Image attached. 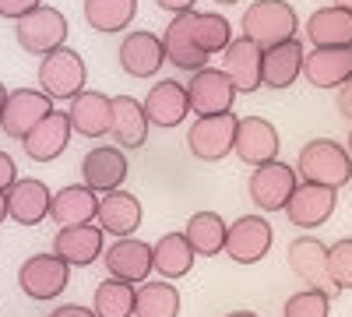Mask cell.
Returning <instances> with one entry per match:
<instances>
[{
	"mask_svg": "<svg viewBox=\"0 0 352 317\" xmlns=\"http://www.w3.org/2000/svg\"><path fill=\"white\" fill-rule=\"evenodd\" d=\"M296 173L307 184H320V187H331L342 190L352 180V155L331 138H314L300 149L296 159Z\"/></svg>",
	"mask_w": 352,
	"mask_h": 317,
	"instance_id": "cell-1",
	"label": "cell"
},
{
	"mask_svg": "<svg viewBox=\"0 0 352 317\" xmlns=\"http://www.w3.org/2000/svg\"><path fill=\"white\" fill-rule=\"evenodd\" d=\"M240 28H243V36L250 43L268 50V46H278V43L296 36L300 18H296V11H292V4H285V0H254V4L243 11Z\"/></svg>",
	"mask_w": 352,
	"mask_h": 317,
	"instance_id": "cell-2",
	"label": "cell"
},
{
	"mask_svg": "<svg viewBox=\"0 0 352 317\" xmlns=\"http://www.w3.org/2000/svg\"><path fill=\"white\" fill-rule=\"evenodd\" d=\"M85 85H88V67H85V56L78 50L56 46V50L43 53L39 92H46L56 102V99H74L78 92H85Z\"/></svg>",
	"mask_w": 352,
	"mask_h": 317,
	"instance_id": "cell-3",
	"label": "cell"
},
{
	"mask_svg": "<svg viewBox=\"0 0 352 317\" xmlns=\"http://www.w3.org/2000/svg\"><path fill=\"white\" fill-rule=\"evenodd\" d=\"M67 32H71V28H67L64 11L46 8V4H39L36 11H28L25 18L14 21V39H18V46H21L25 53H32V56H43V53H50V50H56V46H64Z\"/></svg>",
	"mask_w": 352,
	"mask_h": 317,
	"instance_id": "cell-4",
	"label": "cell"
},
{
	"mask_svg": "<svg viewBox=\"0 0 352 317\" xmlns=\"http://www.w3.org/2000/svg\"><path fill=\"white\" fill-rule=\"evenodd\" d=\"M71 282V265L56 254H32L28 261L18 268V285L28 300H56Z\"/></svg>",
	"mask_w": 352,
	"mask_h": 317,
	"instance_id": "cell-5",
	"label": "cell"
},
{
	"mask_svg": "<svg viewBox=\"0 0 352 317\" xmlns=\"http://www.w3.org/2000/svg\"><path fill=\"white\" fill-rule=\"evenodd\" d=\"M236 117L229 113H215V117H197L194 127L187 131V149L194 159L201 162H219L232 152V141H236Z\"/></svg>",
	"mask_w": 352,
	"mask_h": 317,
	"instance_id": "cell-6",
	"label": "cell"
},
{
	"mask_svg": "<svg viewBox=\"0 0 352 317\" xmlns=\"http://www.w3.org/2000/svg\"><path fill=\"white\" fill-rule=\"evenodd\" d=\"M247 190L261 212H282L285 201L292 197V190H296V166H285L282 159L254 166Z\"/></svg>",
	"mask_w": 352,
	"mask_h": 317,
	"instance_id": "cell-7",
	"label": "cell"
},
{
	"mask_svg": "<svg viewBox=\"0 0 352 317\" xmlns=\"http://www.w3.org/2000/svg\"><path fill=\"white\" fill-rule=\"evenodd\" d=\"M275 233H272V222L261 219V215H240L226 229V257H232L236 265H257L264 254L272 250Z\"/></svg>",
	"mask_w": 352,
	"mask_h": 317,
	"instance_id": "cell-8",
	"label": "cell"
},
{
	"mask_svg": "<svg viewBox=\"0 0 352 317\" xmlns=\"http://www.w3.org/2000/svg\"><path fill=\"white\" fill-rule=\"evenodd\" d=\"M236 85L229 81L226 71L219 67H201L194 71V78L187 81V99H190V113L197 117H215V113H229L232 99H236Z\"/></svg>",
	"mask_w": 352,
	"mask_h": 317,
	"instance_id": "cell-9",
	"label": "cell"
},
{
	"mask_svg": "<svg viewBox=\"0 0 352 317\" xmlns=\"http://www.w3.org/2000/svg\"><path fill=\"white\" fill-rule=\"evenodd\" d=\"M335 205H338V190L331 187H320V184H296V190H292V197L285 201V215L292 226L300 229H317L324 226L331 215H335Z\"/></svg>",
	"mask_w": 352,
	"mask_h": 317,
	"instance_id": "cell-10",
	"label": "cell"
},
{
	"mask_svg": "<svg viewBox=\"0 0 352 317\" xmlns=\"http://www.w3.org/2000/svg\"><path fill=\"white\" fill-rule=\"evenodd\" d=\"M50 109H53V99L46 92H39V89H14V92H8L4 113H0V131H4L8 138H14V141H21Z\"/></svg>",
	"mask_w": 352,
	"mask_h": 317,
	"instance_id": "cell-11",
	"label": "cell"
},
{
	"mask_svg": "<svg viewBox=\"0 0 352 317\" xmlns=\"http://www.w3.org/2000/svg\"><path fill=\"white\" fill-rule=\"evenodd\" d=\"M102 265L113 278H124L131 285H141L148 282V275L155 272L152 268V247L144 240H134V237H120L113 247L102 250Z\"/></svg>",
	"mask_w": 352,
	"mask_h": 317,
	"instance_id": "cell-12",
	"label": "cell"
},
{
	"mask_svg": "<svg viewBox=\"0 0 352 317\" xmlns=\"http://www.w3.org/2000/svg\"><path fill=\"white\" fill-rule=\"evenodd\" d=\"M303 78L314 89H342L352 78V46H314L303 56Z\"/></svg>",
	"mask_w": 352,
	"mask_h": 317,
	"instance_id": "cell-13",
	"label": "cell"
},
{
	"mask_svg": "<svg viewBox=\"0 0 352 317\" xmlns=\"http://www.w3.org/2000/svg\"><path fill=\"white\" fill-rule=\"evenodd\" d=\"M232 152L243 166H264L278 159V131L272 120L264 117H243L236 124V141H232Z\"/></svg>",
	"mask_w": 352,
	"mask_h": 317,
	"instance_id": "cell-14",
	"label": "cell"
},
{
	"mask_svg": "<svg viewBox=\"0 0 352 317\" xmlns=\"http://www.w3.org/2000/svg\"><path fill=\"white\" fill-rule=\"evenodd\" d=\"M116 61H120V67L131 74V78H155L166 64V50H162V36L155 32H144V28H138V32H127L120 50H116Z\"/></svg>",
	"mask_w": 352,
	"mask_h": 317,
	"instance_id": "cell-15",
	"label": "cell"
},
{
	"mask_svg": "<svg viewBox=\"0 0 352 317\" xmlns=\"http://www.w3.org/2000/svg\"><path fill=\"white\" fill-rule=\"evenodd\" d=\"M144 117H148L152 127H176V124H184L187 120V113H190V99H187V85L184 81H155L148 96H144Z\"/></svg>",
	"mask_w": 352,
	"mask_h": 317,
	"instance_id": "cell-16",
	"label": "cell"
},
{
	"mask_svg": "<svg viewBox=\"0 0 352 317\" xmlns=\"http://www.w3.org/2000/svg\"><path fill=\"white\" fill-rule=\"evenodd\" d=\"M71 120L67 113H56L50 109L46 117L21 138V149L32 162H53L56 155H64V149L71 145Z\"/></svg>",
	"mask_w": 352,
	"mask_h": 317,
	"instance_id": "cell-17",
	"label": "cell"
},
{
	"mask_svg": "<svg viewBox=\"0 0 352 317\" xmlns=\"http://www.w3.org/2000/svg\"><path fill=\"white\" fill-rule=\"evenodd\" d=\"M289 268L300 282H307L310 289H324L328 296L338 293L331 285V275H328V247L317 237H300V240L289 243Z\"/></svg>",
	"mask_w": 352,
	"mask_h": 317,
	"instance_id": "cell-18",
	"label": "cell"
},
{
	"mask_svg": "<svg viewBox=\"0 0 352 317\" xmlns=\"http://www.w3.org/2000/svg\"><path fill=\"white\" fill-rule=\"evenodd\" d=\"M106 250V233L99 226L85 222V226H64L53 240V254L64 257L71 268H88L96 265Z\"/></svg>",
	"mask_w": 352,
	"mask_h": 317,
	"instance_id": "cell-19",
	"label": "cell"
},
{
	"mask_svg": "<svg viewBox=\"0 0 352 317\" xmlns=\"http://www.w3.org/2000/svg\"><path fill=\"white\" fill-rule=\"evenodd\" d=\"M127 173H131L127 155H124L120 149H113V145H96L92 152L81 159V184L92 187L96 194H106V190L124 187Z\"/></svg>",
	"mask_w": 352,
	"mask_h": 317,
	"instance_id": "cell-20",
	"label": "cell"
},
{
	"mask_svg": "<svg viewBox=\"0 0 352 317\" xmlns=\"http://www.w3.org/2000/svg\"><path fill=\"white\" fill-rule=\"evenodd\" d=\"M67 120H71V131L88 138V141H99V138H109V120H113V99L102 96V92H92L85 89L71 99L67 106Z\"/></svg>",
	"mask_w": 352,
	"mask_h": 317,
	"instance_id": "cell-21",
	"label": "cell"
},
{
	"mask_svg": "<svg viewBox=\"0 0 352 317\" xmlns=\"http://www.w3.org/2000/svg\"><path fill=\"white\" fill-rule=\"evenodd\" d=\"M141 201L131 194V190H106V194H99V208H96V222H99V229L102 233H109V237H134V229L141 226Z\"/></svg>",
	"mask_w": 352,
	"mask_h": 317,
	"instance_id": "cell-22",
	"label": "cell"
},
{
	"mask_svg": "<svg viewBox=\"0 0 352 317\" xmlns=\"http://www.w3.org/2000/svg\"><path fill=\"white\" fill-rule=\"evenodd\" d=\"M303 56H307V50L296 36L278 43V46H268L261 56V85L264 89H278V92L289 89L303 74Z\"/></svg>",
	"mask_w": 352,
	"mask_h": 317,
	"instance_id": "cell-23",
	"label": "cell"
},
{
	"mask_svg": "<svg viewBox=\"0 0 352 317\" xmlns=\"http://www.w3.org/2000/svg\"><path fill=\"white\" fill-rule=\"evenodd\" d=\"M4 197H8V219H14L18 226H39L43 219H50L53 190L43 180H32V177L14 180L4 190Z\"/></svg>",
	"mask_w": 352,
	"mask_h": 317,
	"instance_id": "cell-24",
	"label": "cell"
},
{
	"mask_svg": "<svg viewBox=\"0 0 352 317\" xmlns=\"http://www.w3.org/2000/svg\"><path fill=\"white\" fill-rule=\"evenodd\" d=\"M162 50H166V61L180 71H201L208 67V53H204L197 43H194V32H190V11L187 14H176L169 21V28L162 32Z\"/></svg>",
	"mask_w": 352,
	"mask_h": 317,
	"instance_id": "cell-25",
	"label": "cell"
},
{
	"mask_svg": "<svg viewBox=\"0 0 352 317\" xmlns=\"http://www.w3.org/2000/svg\"><path fill=\"white\" fill-rule=\"evenodd\" d=\"M226 74H229V81L236 85V92H257V89H264L261 85V56H264V50L257 46V43H250L247 36H240V39H232L226 50Z\"/></svg>",
	"mask_w": 352,
	"mask_h": 317,
	"instance_id": "cell-26",
	"label": "cell"
},
{
	"mask_svg": "<svg viewBox=\"0 0 352 317\" xmlns=\"http://www.w3.org/2000/svg\"><path fill=\"white\" fill-rule=\"evenodd\" d=\"M96 208H99V194L85 184H71V187H60L53 197H50V219L53 226H85L96 219Z\"/></svg>",
	"mask_w": 352,
	"mask_h": 317,
	"instance_id": "cell-27",
	"label": "cell"
},
{
	"mask_svg": "<svg viewBox=\"0 0 352 317\" xmlns=\"http://www.w3.org/2000/svg\"><path fill=\"white\" fill-rule=\"evenodd\" d=\"M148 117L144 106L134 96H116L113 99V120H109V138L120 149H141L148 141Z\"/></svg>",
	"mask_w": 352,
	"mask_h": 317,
	"instance_id": "cell-28",
	"label": "cell"
},
{
	"mask_svg": "<svg viewBox=\"0 0 352 317\" xmlns=\"http://www.w3.org/2000/svg\"><path fill=\"white\" fill-rule=\"evenodd\" d=\"M307 36L314 46H352V14L338 4L320 8L307 21Z\"/></svg>",
	"mask_w": 352,
	"mask_h": 317,
	"instance_id": "cell-29",
	"label": "cell"
},
{
	"mask_svg": "<svg viewBox=\"0 0 352 317\" xmlns=\"http://www.w3.org/2000/svg\"><path fill=\"white\" fill-rule=\"evenodd\" d=\"M194 247L187 243V237L184 233H166L155 247H152V268L162 275V278H169V282H176V278H184L190 268H194Z\"/></svg>",
	"mask_w": 352,
	"mask_h": 317,
	"instance_id": "cell-30",
	"label": "cell"
},
{
	"mask_svg": "<svg viewBox=\"0 0 352 317\" xmlns=\"http://www.w3.org/2000/svg\"><path fill=\"white\" fill-rule=\"evenodd\" d=\"M226 219L219 212H197L187 219V229H184V237L187 243L194 247L197 257H215L226 250Z\"/></svg>",
	"mask_w": 352,
	"mask_h": 317,
	"instance_id": "cell-31",
	"label": "cell"
},
{
	"mask_svg": "<svg viewBox=\"0 0 352 317\" xmlns=\"http://www.w3.org/2000/svg\"><path fill=\"white\" fill-rule=\"evenodd\" d=\"M134 317H180V289L162 282H141L134 296Z\"/></svg>",
	"mask_w": 352,
	"mask_h": 317,
	"instance_id": "cell-32",
	"label": "cell"
},
{
	"mask_svg": "<svg viewBox=\"0 0 352 317\" xmlns=\"http://www.w3.org/2000/svg\"><path fill=\"white\" fill-rule=\"evenodd\" d=\"M138 14V0H85V21L96 32H124Z\"/></svg>",
	"mask_w": 352,
	"mask_h": 317,
	"instance_id": "cell-33",
	"label": "cell"
},
{
	"mask_svg": "<svg viewBox=\"0 0 352 317\" xmlns=\"http://www.w3.org/2000/svg\"><path fill=\"white\" fill-rule=\"evenodd\" d=\"M190 32H194V43L208 56L222 53L232 43V25L219 11H190Z\"/></svg>",
	"mask_w": 352,
	"mask_h": 317,
	"instance_id": "cell-34",
	"label": "cell"
},
{
	"mask_svg": "<svg viewBox=\"0 0 352 317\" xmlns=\"http://www.w3.org/2000/svg\"><path fill=\"white\" fill-rule=\"evenodd\" d=\"M134 296H138V285L109 275V282H99L92 310L96 317H134Z\"/></svg>",
	"mask_w": 352,
	"mask_h": 317,
	"instance_id": "cell-35",
	"label": "cell"
},
{
	"mask_svg": "<svg viewBox=\"0 0 352 317\" xmlns=\"http://www.w3.org/2000/svg\"><path fill=\"white\" fill-rule=\"evenodd\" d=\"M285 317H328L331 314V296L324 289H307L296 293V296H289L285 300Z\"/></svg>",
	"mask_w": 352,
	"mask_h": 317,
	"instance_id": "cell-36",
	"label": "cell"
},
{
	"mask_svg": "<svg viewBox=\"0 0 352 317\" xmlns=\"http://www.w3.org/2000/svg\"><path fill=\"white\" fill-rule=\"evenodd\" d=\"M328 275L335 289H352V240H335L328 247Z\"/></svg>",
	"mask_w": 352,
	"mask_h": 317,
	"instance_id": "cell-37",
	"label": "cell"
},
{
	"mask_svg": "<svg viewBox=\"0 0 352 317\" xmlns=\"http://www.w3.org/2000/svg\"><path fill=\"white\" fill-rule=\"evenodd\" d=\"M39 4H43V0H0V18L18 21V18H25L28 11H36Z\"/></svg>",
	"mask_w": 352,
	"mask_h": 317,
	"instance_id": "cell-38",
	"label": "cell"
},
{
	"mask_svg": "<svg viewBox=\"0 0 352 317\" xmlns=\"http://www.w3.org/2000/svg\"><path fill=\"white\" fill-rule=\"evenodd\" d=\"M14 180H18V166H14V159H11L8 152H0V194H4Z\"/></svg>",
	"mask_w": 352,
	"mask_h": 317,
	"instance_id": "cell-39",
	"label": "cell"
},
{
	"mask_svg": "<svg viewBox=\"0 0 352 317\" xmlns=\"http://www.w3.org/2000/svg\"><path fill=\"white\" fill-rule=\"evenodd\" d=\"M50 317H96L92 307H81V303H64V307H56Z\"/></svg>",
	"mask_w": 352,
	"mask_h": 317,
	"instance_id": "cell-40",
	"label": "cell"
},
{
	"mask_svg": "<svg viewBox=\"0 0 352 317\" xmlns=\"http://www.w3.org/2000/svg\"><path fill=\"white\" fill-rule=\"evenodd\" d=\"M155 4L162 11H169V14H187V11H194L197 0H155Z\"/></svg>",
	"mask_w": 352,
	"mask_h": 317,
	"instance_id": "cell-41",
	"label": "cell"
},
{
	"mask_svg": "<svg viewBox=\"0 0 352 317\" xmlns=\"http://www.w3.org/2000/svg\"><path fill=\"white\" fill-rule=\"evenodd\" d=\"M338 113L352 120V78H349V81L342 85V89H338Z\"/></svg>",
	"mask_w": 352,
	"mask_h": 317,
	"instance_id": "cell-42",
	"label": "cell"
},
{
	"mask_svg": "<svg viewBox=\"0 0 352 317\" xmlns=\"http://www.w3.org/2000/svg\"><path fill=\"white\" fill-rule=\"evenodd\" d=\"M4 219H8V197L0 194V226H4Z\"/></svg>",
	"mask_w": 352,
	"mask_h": 317,
	"instance_id": "cell-43",
	"label": "cell"
},
{
	"mask_svg": "<svg viewBox=\"0 0 352 317\" xmlns=\"http://www.w3.org/2000/svg\"><path fill=\"white\" fill-rule=\"evenodd\" d=\"M226 317H257L254 310H232V314H226Z\"/></svg>",
	"mask_w": 352,
	"mask_h": 317,
	"instance_id": "cell-44",
	"label": "cell"
},
{
	"mask_svg": "<svg viewBox=\"0 0 352 317\" xmlns=\"http://www.w3.org/2000/svg\"><path fill=\"white\" fill-rule=\"evenodd\" d=\"M4 102H8V89L0 85V113H4Z\"/></svg>",
	"mask_w": 352,
	"mask_h": 317,
	"instance_id": "cell-45",
	"label": "cell"
},
{
	"mask_svg": "<svg viewBox=\"0 0 352 317\" xmlns=\"http://www.w3.org/2000/svg\"><path fill=\"white\" fill-rule=\"evenodd\" d=\"M335 4H338V8H345V11L352 14V0H335Z\"/></svg>",
	"mask_w": 352,
	"mask_h": 317,
	"instance_id": "cell-46",
	"label": "cell"
},
{
	"mask_svg": "<svg viewBox=\"0 0 352 317\" xmlns=\"http://www.w3.org/2000/svg\"><path fill=\"white\" fill-rule=\"evenodd\" d=\"M215 4H222V8H232V4H240V0H215Z\"/></svg>",
	"mask_w": 352,
	"mask_h": 317,
	"instance_id": "cell-47",
	"label": "cell"
},
{
	"mask_svg": "<svg viewBox=\"0 0 352 317\" xmlns=\"http://www.w3.org/2000/svg\"><path fill=\"white\" fill-rule=\"evenodd\" d=\"M345 152L352 155V131H349V141H345Z\"/></svg>",
	"mask_w": 352,
	"mask_h": 317,
	"instance_id": "cell-48",
	"label": "cell"
}]
</instances>
